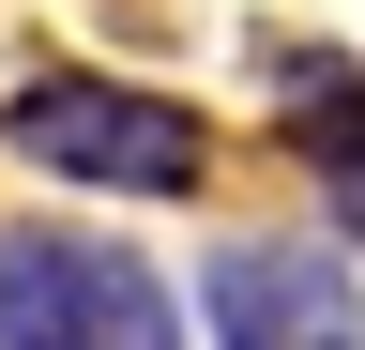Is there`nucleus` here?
Wrapping results in <instances>:
<instances>
[{
	"label": "nucleus",
	"instance_id": "nucleus-1",
	"mask_svg": "<svg viewBox=\"0 0 365 350\" xmlns=\"http://www.w3.org/2000/svg\"><path fill=\"white\" fill-rule=\"evenodd\" d=\"M0 350H182V304L107 229H0Z\"/></svg>",
	"mask_w": 365,
	"mask_h": 350
},
{
	"label": "nucleus",
	"instance_id": "nucleus-2",
	"mask_svg": "<svg viewBox=\"0 0 365 350\" xmlns=\"http://www.w3.org/2000/svg\"><path fill=\"white\" fill-rule=\"evenodd\" d=\"M0 138H16L31 168H61V183H107V198H198V107L137 92V76H31L16 107H0Z\"/></svg>",
	"mask_w": 365,
	"mask_h": 350
},
{
	"label": "nucleus",
	"instance_id": "nucleus-4",
	"mask_svg": "<svg viewBox=\"0 0 365 350\" xmlns=\"http://www.w3.org/2000/svg\"><path fill=\"white\" fill-rule=\"evenodd\" d=\"M289 138L365 198V61L350 46H289Z\"/></svg>",
	"mask_w": 365,
	"mask_h": 350
},
{
	"label": "nucleus",
	"instance_id": "nucleus-3",
	"mask_svg": "<svg viewBox=\"0 0 365 350\" xmlns=\"http://www.w3.org/2000/svg\"><path fill=\"white\" fill-rule=\"evenodd\" d=\"M198 320H213V350H365V289L335 244H228Z\"/></svg>",
	"mask_w": 365,
	"mask_h": 350
}]
</instances>
